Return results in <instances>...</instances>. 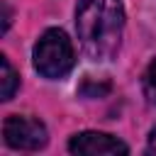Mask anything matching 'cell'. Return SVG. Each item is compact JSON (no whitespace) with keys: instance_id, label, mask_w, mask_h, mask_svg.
Wrapping results in <instances>:
<instances>
[{"instance_id":"277c9868","label":"cell","mask_w":156,"mask_h":156,"mask_svg":"<svg viewBox=\"0 0 156 156\" xmlns=\"http://www.w3.org/2000/svg\"><path fill=\"white\" fill-rule=\"evenodd\" d=\"M71 154H80V156H117V154H129V146L124 141H119L112 134L105 132H80L76 136H71L68 141Z\"/></svg>"},{"instance_id":"ba28073f","label":"cell","mask_w":156,"mask_h":156,"mask_svg":"<svg viewBox=\"0 0 156 156\" xmlns=\"http://www.w3.org/2000/svg\"><path fill=\"white\" fill-rule=\"evenodd\" d=\"M149 149L156 154V127L151 129V134H149Z\"/></svg>"},{"instance_id":"3957f363","label":"cell","mask_w":156,"mask_h":156,"mask_svg":"<svg viewBox=\"0 0 156 156\" xmlns=\"http://www.w3.org/2000/svg\"><path fill=\"white\" fill-rule=\"evenodd\" d=\"M2 136L5 144L20 151H37L46 144V127L34 119V117H22V115H12L5 119L2 124Z\"/></svg>"},{"instance_id":"8992f818","label":"cell","mask_w":156,"mask_h":156,"mask_svg":"<svg viewBox=\"0 0 156 156\" xmlns=\"http://www.w3.org/2000/svg\"><path fill=\"white\" fill-rule=\"evenodd\" d=\"M144 93L151 102H156V58L149 63V68L144 73Z\"/></svg>"},{"instance_id":"52a82bcc","label":"cell","mask_w":156,"mask_h":156,"mask_svg":"<svg viewBox=\"0 0 156 156\" xmlns=\"http://www.w3.org/2000/svg\"><path fill=\"white\" fill-rule=\"evenodd\" d=\"M7 27H10V7L2 5V32H7Z\"/></svg>"},{"instance_id":"6da1fadb","label":"cell","mask_w":156,"mask_h":156,"mask_svg":"<svg viewBox=\"0 0 156 156\" xmlns=\"http://www.w3.org/2000/svg\"><path fill=\"white\" fill-rule=\"evenodd\" d=\"M76 29L83 51L93 61H110L122 41V0H78Z\"/></svg>"},{"instance_id":"7a4b0ae2","label":"cell","mask_w":156,"mask_h":156,"mask_svg":"<svg viewBox=\"0 0 156 156\" xmlns=\"http://www.w3.org/2000/svg\"><path fill=\"white\" fill-rule=\"evenodd\" d=\"M34 68L44 78H63L73 68V46L66 32L46 29L34 44Z\"/></svg>"},{"instance_id":"5b68a950","label":"cell","mask_w":156,"mask_h":156,"mask_svg":"<svg viewBox=\"0 0 156 156\" xmlns=\"http://www.w3.org/2000/svg\"><path fill=\"white\" fill-rule=\"evenodd\" d=\"M0 66H2V100H10L12 95H15V90H17V83H20V78H17V73H15V68L10 66V61H7V56H0Z\"/></svg>"}]
</instances>
